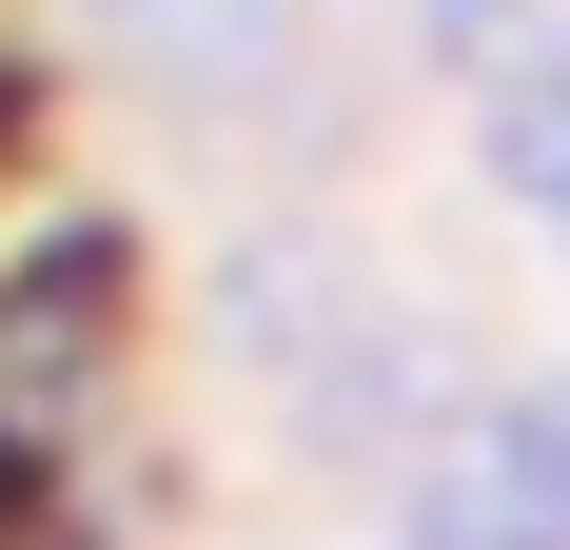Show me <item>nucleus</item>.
Segmentation results:
<instances>
[{
	"label": "nucleus",
	"mask_w": 570,
	"mask_h": 550,
	"mask_svg": "<svg viewBox=\"0 0 570 550\" xmlns=\"http://www.w3.org/2000/svg\"><path fill=\"white\" fill-rule=\"evenodd\" d=\"M394 550H570V374L492 393V413L394 492Z\"/></svg>",
	"instance_id": "f257e3e1"
},
{
	"label": "nucleus",
	"mask_w": 570,
	"mask_h": 550,
	"mask_svg": "<svg viewBox=\"0 0 570 550\" xmlns=\"http://www.w3.org/2000/svg\"><path fill=\"white\" fill-rule=\"evenodd\" d=\"M492 197L570 236V20H551V40H512V59H492Z\"/></svg>",
	"instance_id": "f03ea898"
},
{
	"label": "nucleus",
	"mask_w": 570,
	"mask_h": 550,
	"mask_svg": "<svg viewBox=\"0 0 570 550\" xmlns=\"http://www.w3.org/2000/svg\"><path fill=\"white\" fill-rule=\"evenodd\" d=\"M118 59H158V79H256V59H276V0H118Z\"/></svg>",
	"instance_id": "7ed1b4c3"
},
{
	"label": "nucleus",
	"mask_w": 570,
	"mask_h": 550,
	"mask_svg": "<svg viewBox=\"0 0 570 550\" xmlns=\"http://www.w3.org/2000/svg\"><path fill=\"white\" fill-rule=\"evenodd\" d=\"M413 20H433V40H551L570 0H413Z\"/></svg>",
	"instance_id": "20e7f679"
}]
</instances>
